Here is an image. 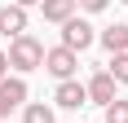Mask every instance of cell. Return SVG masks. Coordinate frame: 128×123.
I'll list each match as a JSON object with an SVG mask.
<instances>
[{
    "instance_id": "obj_10",
    "label": "cell",
    "mask_w": 128,
    "mask_h": 123,
    "mask_svg": "<svg viewBox=\"0 0 128 123\" xmlns=\"http://www.w3.org/2000/svg\"><path fill=\"white\" fill-rule=\"evenodd\" d=\"M22 123H53V110L40 106V101H31V106H22Z\"/></svg>"
},
{
    "instance_id": "obj_9",
    "label": "cell",
    "mask_w": 128,
    "mask_h": 123,
    "mask_svg": "<svg viewBox=\"0 0 128 123\" xmlns=\"http://www.w3.org/2000/svg\"><path fill=\"white\" fill-rule=\"evenodd\" d=\"M102 49L106 53H128V26L124 22H115V26L102 31Z\"/></svg>"
},
{
    "instance_id": "obj_13",
    "label": "cell",
    "mask_w": 128,
    "mask_h": 123,
    "mask_svg": "<svg viewBox=\"0 0 128 123\" xmlns=\"http://www.w3.org/2000/svg\"><path fill=\"white\" fill-rule=\"evenodd\" d=\"M75 4H80V9H88V13H102L110 0H75Z\"/></svg>"
},
{
    "instance_id": "obj_15",
    "label": "cell",
    "mask_w": 128,
    "mask_h": 123,
    "mask_svg": "<svg viewBox=\"0 0 128 123\" xmlns=\"http://www.w3.org/2000/svg\"><path fill=\"white\" fill-rule=\"evenodd\" d=\"M13 4H18V9H31V4H40V0H13Z\"/></svg>"
},
{
    "instance_id": "obj_6",
    "label": "cell",
    "mask_w": 128,
    "mask_h": 123,
    "mask_svg": "<svg viewBox=\"0 0 128 123\" xmlns=\"http://www.w3.org/2000/svg\"><path fill=\"white\" fill-rule=\"evenodd\" d=\"M0 35H4V40L26 35V9H18V4H4V9H0Z\"/></svg>"
},
{
    "instance_id": "obj_5",
    "label": "cell",
    "mask_w": 128,
    "mask_h": 123,
    "mask_svg": "<svg viewBox=\"0 0 128 123\" xmlns=\"http://www.w3.org/2000/svg\"><path fill=\"white\" fill-rule=\"evenodd\" d=\"M53 101H58L62 110H80V106L88 101V92H84V84H80V79H62V84H58V92H53Z\"/></svg>"
},
{
    "instance_id": "obj_16",
    "label": "cell",
    "mask_w": 128,
    "mask_h": 123,
    "mask_svg": "<svg viewBox=\"0 0 128 123\" xmlns=\"http://www.w3.org/2000/svg\"><path fill=\"white\" fill-rule=\"evenodd\" d=\"M119 4H128V0H119Z\"/></svg>"
},
{
    "instance_id": "obj_11",
    "label": "cell",
    "mask_w": 128,
    "mask_h": 123,
    "mask_svg": "<svg viewBox=\"0 0 128 123\" xmlns=\"http://www.w3.org/2000/svg\"><path fill=\"white\" fill-rule=\"evenodd\" d=\"M110 79H115V84H128V53H110Z\"/></svg>"
},
{
    "instance_id": "obj_4",
    "label": "cell",
    "mask_w": 128,
    "mask_h": 123,
    "mask_svg": "<svg viewBox=\"0 0 128 123\" xmlns=\"http://www.w3.org/2000/svg\"><path fill=\"white\" fill-rule=\"evenodd\" d=\"M18 106H26V84H22V75L0 79V119H4L9 110H18Z\"/></svg>"
},
{
    "instance_id": "obj_2",
    "label": "cell",
    "mask_w": 128,
    "mask_h": 123,
    "mask_svg": "<svg viewBox=\"0 0 128 123\" xmlns=\"http://www.w3.org/2000/svg\"><path fill=\"white\" fill-rule=\"evenodd\" d=\"M44 70H49L53 79L62 84V79H71V75L80 70V53L62 49V44H58V49H44Z\"/></svg>"
},
{
    "instance_id": "obj_14",
    "label": "cell",
    "mask_w": 128,
    "mask_h": 123,
    "mask_svg": "<svg viewBox=\"0 0 128 123\" xmlns=\"http://www.w3.org/2000/svg\"><path fill=\"white\" fill-rule=\"evenodd\" d=\"M0 79H9V57L0 53Z\"/></svg>"
},
{
    "instance_id": "obj_8",
    "label": "cell",
    "mask_w": 128,
    "mask_h": 123,
    "mask_svg": "<svg viewBox=\"0 0 128 123\" xmlns=\"http://www.w3.org/2000/svg\"><path fill=\"white\" fill-rule=\"evenodd\" d=\"M44 22H71L75 18V0H40Z\"/></svg>"
},
{
    "instance_id": "obj_7",
    "label": "cell",
    "mask_w": 128,
    "mask_h": 123,
    "mask_svg": "<svg viewBox=\"0 0 128 123\" xmlns=\"http://www.w3.org/2000/svg\"><path fill=\"white\" fill-rule=\"evenodd\" d=\"M84 92H88V101H97V106H110V101H115V79L106 70H97L88 84H84Z\"/></svg>"
},
{
    "instance_id": "obj_1",
    "label": "cell",
    "mask_w": 128,
    "mask_h": 123,
    "mask_svg": "<svg viewBox=\"0 0 128 123\" xmlns=\"http://www.w3.org/2000/svg\"><path fill=\"white\" fill-rule=\"evenodd\" d=\"M9 66L18 75H26V70H40L44 66V44L40 40H31V35H18V40H9Z\"/></svg>"
},
{
    "instance_id": "obj_3",
    "label": "cell",
    "mask_w": 128,
    "mask_h": 123,
    "mask_svg": "<svg viewBox=\"0 0 128 123\" xmlns=\"http://www.w3.org/2000/svg\"><path fill=\"white\" fill-rule=\"evenodd\" d=\"M93 26L84 22V18H71V22H62V49H71V53H84L93 44Z\"/></svg>"
},
{
    "instance_id": "obj_12",
    "label": "cell",
    "mask_w": 128,
    "mask_h": 123,
    "mask_svg": "<svg viewBox=\"0 0 128 123\" xmlns=\"http://www.w3.org/2000/svg\"><path fill=\"white\" fill-rule=\"evenodd\" d=\"M106 123H128V101H110V106H106Z\"/></svg>"
}]
</instances>
